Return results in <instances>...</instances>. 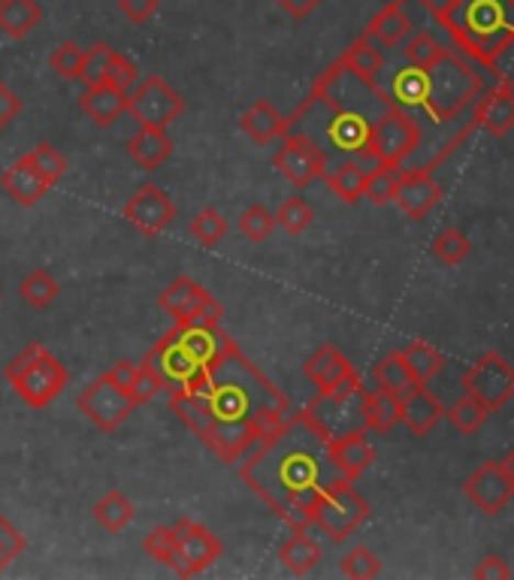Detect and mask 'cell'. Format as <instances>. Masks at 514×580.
Listing matches in <instances>:
<instances>
[{"label": "cell", "instance_id": "obj_30", "mask_svg": "<svg viewBox=\"0 0 514 580\" xmlns=\"http://www.w3.org/2000/svg\"><path fill=\"white\" fill-rule=\"evenodd\" d=\"M279 562H282L288 571H294V575H309V571L319 568L321 547L309 538L306 532H294V535L279 547Z\"/></svg>", "mask_w": 514, "mask_h": 580}, {"label": "cell", "instance_id": "obj_34", "mask_svg": "<svg viewBox=\"0 0 514 580\" xmlns=\"http://www.w3.org/2000/svg\"><path fill=\"white\" fill-rule=\"evenodd\" d=\"M200 293H203L200 285H194L188 276H179L170 288L160 293V309L170 314V317H176V324H179V321H185L188 314L194 312Z\"/></svg>", "mask_w": 514, "mask_h": 580}, {"label": "cell", "instance_id": "obj_14", "mask_svg": "<svg viewBox=\"0 0 514 580\" xmlns=\"http://www.w3.org/2000/svg\"><path fill=\"white\" fill-rule=\"evenodd\" d=\"M469 502L484 514H500L514 499V481L505 475L500 462H481L463 481Z\"/></svg>", "mask_w": 514, "mask_h": 580}, {"label": "cell", "instance_id": "obj_55", "mask_svg": "<svg viewBox=\"0 0 514 580\" xmlns=\"http://www.w3.org/2000/svg\"><path fill=\"white\" fill-rule=\"evenodd\" d=\"M0 547L7 550V556H10V559H15V556L25 554V547H27L25 535L15 529L13 523L3 517V514H0Z\"/></svg>", "mask_w": 514, "mask_h": 580}, {"label": "cell", "instance_id": "obj_9", "mask_svg": "<svg viewBox=\"0 0 514 580\" xmlns=\"http://www.w3.org/2000/svg\"><path fill=\"white\" fill-rule=\"evenodd\" d=\"M76 405H79V411L86 414L88 421L98 426L100 433H115L136 409L131 393L124 387L115 384L110 375H100L98 381H91L79 393Z\"/></svg>", "mask_w": 514, "mask_h": 580}, {"label": "cell", "instance_id": "obj_38", "mask_svg": "<svg viewBox=\"0 0 514 580\" xmlns=\"http://www.w3.org/2000/svg\"><path fill=\"white\" fill-rule=\"evenodd\" d=\"M19 160H22L25 167L34 169L46 185H55V181L67 172V157H64L58 148H52L49 143H40L37 148H31V152L19 157Z\"/></svg>", "mask_w": 514, "mask_h": 580}, {"label": "cell", "instance_id": "obj_58", "mask_svg": "<svg viewBox=\"0 0 514 580\" xmlns=\"http://www.w3.org/2000/svg\"><path fill=\"white\" fill-rule=\"evenodd\" d=\"M276 3H279L291 19L303 22V19H309L312 12L319 10V3H324V0H276Z\"/></svg>", "mask_w": 514, "mask_h": 580}, {"label": "cell", "instance_id": "obj_16", "mask_svg": "<svg viewBox=\"0 0 514 580\" xmlns=\"http://www.w3.org/2000/svg\"><path fill=\"white\" fill-rule=\"evenodd\" d=\"M396 205L403 209V215H409L412 221H421L427 217L436 203L442 200V188L439 181L433 179V169H405L400 172V181H396V193H393Z\"/></svg>", "mask_w": 514, "mask_h": 580}, {"label": "cell", "instance_id": "obj_19", "mask_svg": "<svg viewBox=\"0 0 514 580\" xmlns=\"http://www.w3.org/2000/svg\"><path fill=\"white\" fill-rule=\"evenodd\" d=\"M445 417V405H442L436 393H429L427 384H415L409 393L400 397V421L409 426L412 435H427L436 430Z\"/></svg>", "mask_w": 514, "mask_h": 580}, {"label": "cell", "instance_id": "obj_36", "mask_svg": "<svg viewBox=\"0 0 514 580\" xmlns=\"http://www.w3.org/2000/svg\"><path fill=\"white\" fill-rule=\"evenodd\" d=\"M493 414V411L481 402V399H476L472 393H463V397L457 399L451 405V411H445V417L451 421V426L457 430V433L463 435H472L478 433L484 423H488V417Z\"/></svg>", "mask_w": 514, "mask_h": 580}, {"label": "cell", "instance_id": "obj_4", "mask_svg": "<svg viewBox=\"0 0 514 580\" xmlns=\"http://www.w3.org/2000/svg\"><path fill=\"white\" fill-rule=\"evenodd\" d=\"M312 97H319L336 119H360L367 124H372L388 109L396 107L393 97L388 91H381L376 79H367V76L351 70L343 58L333 60L331 67L315 79Z\"/></svg>", "mask_w": 514, "mask_h": 580}, {"label": "cell", "instance_id": "obj_45", "mask_svg": "<svg viewBox=\"0 0 514 580\" xmlns=\"http://www.w3.org/2000/svg\"><path fill=\"white\" fill-rule=\"evenodd\" d=\"M339 568H343L345 578L351 580H372L381 575L379 556L372 554L369 547H355V550H348V554L343 556Z\"/></svg>", "mask_w": 514, "mask_h": 580}, {"label": "cell", "instance_id": "obj_33", "mask_svg": "<svg viewBox=\"0 0 514 580\" xmlns=\"http://www.w3.org/2000/svg\"><path fill=\"white\" fill-rule=\"evenodd\" d=\"M372 375H376V384H379L381 390L393 393V397H403V393H409V390L415 387V378L409 372V366H405L400 350H391L388 357H381V360L376 362Z\"/></svg>", "mask_w": 514, "mask_h": 580}, {"label": "cell", "instance_id": "obj_1", "mask_svg": "<svg viewBox=\"0 0 514 580\" xmlns=\"http://www.w3.org/2000/svg\"><path fill=\"white\" fill-rule=\"evenodd\" d=\"M206 372L209 390L203 397L170 387V409L221 462H239L288 417V399L231 336L206 362Z\"/></svg>", "mask_w": 514, "mask_h": 580}, {"label": "cell", "instance_id": "obj_39", "mask_svg": "<svg viewBox=\"0 0 514 580\" xmlns=\"http://www.w3.org/2000/svg\"><path fill=\"white\" fill-rule=\"evenodd\" d=\"M469 248H472V242H469V236H466L463 230L457 227L439 230V233L433 236V245H429V252H433V257H436L442 266L463 264Z\"/></svg>", "mask_w": 514, "mask_h": 580}, {"label": "cell", "instance_id": "obj_53", "mask_svg": "<svg viewBox=\"0 0 514 580\" xmlns=\"http://www.w3.org/2000/svg\"><path fill=\"white\" fill-rule=\"evenodd\" d=\"M396 7L405 12L412 22V31H427V22H436V7L433 0H396Z\"/></svg>", "mask_w": 514, "mask_h": 580}, {"label": "cell", "instance_id": "obj_61", "mask_svg": "<svg viewBox=\"0 0 514 580\" xmlns=\"http://www.w3.org/2000/svg\"><path fill=\"white\" fill-rule=\"evenodd\" d=\"M500 466H502V469H505V475H509V478H512V481H514V447H512V450H509V454H505V457H502Z\"/></svg>", "mask_w": 514, "mask_h": 580}, {"label": "cell", "instance_id": "obj_10", "mask_svg": "<svg viewBox=\"0 0 514 580\" xmlns=\"http://www.w3.org/2000/svg\"><path fill=\"white\" fill-rule=\"evenodd\" d=\"M463 390L481 399L490 411L502 409L514 399V366L496 350H488L466 369Z\"/></svg>", "mask_w": 514, "mask_h": 580}, {"label": "cell", "instance_id": "obj_41", "mask_svg": "<svg viewBox=\"0 0 514 580\" xmlns=\"http://www.w3.org/2000/svg\"><path fill=\"white\" fill-rule=\"evenodd\" d=\"M424 94H427V76L417 67H405L393 76V88L391 97L396 107H421L424 103Z\"/></svg>", "mask_w": 514, "mask_h": 580}, {"label": "cell", "instance_id": "obj_63", "mask_svg": "<svg viewBox=\"0 0 514 580\" xmlns=\"http://www.w3.org/2000/svg\"><path fill=\"white\" fill-rule=\"evenodd\" d=\"M512 82H514V79H512Z\"/></svg>", "mask_w": 514, "mask_h": 580}, {"label": "cell", "instance_id": "obj_25", "mask_svg": "<svg viewBox=\"0 0 514 580\" xmlns=\"http://www.w3.org/2000/svg\"><path fill=\"white\" fill-rule=\"evenodd\" d=\"M360 411H364V426L376 433H391L400 423V397L388 390H364L360 397Z\"/></svg>", "mask_w": 514, "mask_h": 580}, {"label": "cell", "instance_id": "obj_23", "mask_svg": "<svg viewBox=\"0 0 514 580\" xmlns=\"http://www.w3.org/2000/svg\"><path fill=\"white\" fill-rule=\"evenodd\" d=\"M127 155L134 157L139 169H158L167 157L172 155V140L167 127H139V131L127 140Z\"/></svg>", "mask_w": 514, "mask_h": 580}, {"label": "cell", "instance_id": "obj_28", "mask_svg": "<svg viewBox=\"0 0 514 580\" xmlns=\"http://www.w3.org/2000/svg\"><path fill=\"white\" fill-rule=\"evenodd\" d=\"M43 22L37 0H0V31L10 40H25Z\"/></svg>", "mask_w": 514, "mask_h": 580}, {"label": "cell", "instance_id": "obj_59", "mask_svg": "<svg viewBox=\"0 0 514 580\" xmlns=\"http://www.w3.org/2000/svg\"><path fill=\"white\" fill-rule=\"evenodd\" d=\"M107 375H110L115 384L124 387V390L131 393V384H134V378H136V366L131 360H122V362H115Z\"/></svg>", "mask_w": 514, "mask_h": 580}, {"label": "cell", "instance_id": "obj_6", "mask_svg": "<svg viewBox=\"0 0 514 580\" xmlns=\"http://www.w3.org/2000/svg\"><path fill=\"white\" fill-rule=\"evenodd\" d=\"M421 145V124L403 107H391L369 124L367 143L357 152L360 160H372L376 167H400L405 157Z\"/></svg>", "mask_w": 514, "mask_h": 580}, {"label": "cell", "instance_id": "obj_15", "mask_svg": "<svg viewBox=\"0 0 514 580\" xmlns=\"http://www.w3.org/2000/svg\"><path fill=\"white\" fill-rule=\"evenodd\" d=\"M176 203L158 185H143L139 191L124 203V217L134 224L143 236H158L176 221Z\"/></svg>", "mask_w": 514, "mask_h": 580}, {"label": "cell", "instance_id": "obj_40", "mask_svg": "<svg viewBox=\"0 0 514 580\" xmlns=\"http://www.w3.org/2000/svg\"><path fill=\"white\" fill-rule=\"evenodd\" d=\"M58 281L46 272V269H34L31 276L22 278V285H19V297L27 302V305H34V309H49L52 302L58 300Z\"/></svg>", "mask_w": 514, "mask_h": 580}, {"label": "cell", "instance_id": "obj_13", "mask_svg": "<svg viewBox=\"0 0 514 580\" xmlns=\"http://www.w3.org/2000/svg\"><path fill=\"white\" fill-rule=\"evenodd\" d=\"M272 164L291 185L306 188L327 172V152L306 136H284V145L276 152Z\"/></svg>", "mask_w": 514, "mask_h": 580}, {"label": "cell", "instance_id": "obj_47", "mask_svg": "<svg viewBox=\"0 0 514 580\" xmlns=\"http://www.w3.org/2000/svg\"><path fill=\"white\" fill-rule=\"evenodd\" d=\"M110 60H112L110 43H94V46L86 52V60H82V72H79V79H82L86 85H100L103 79H107Z\"/></svg>", "mask_w": 514, "mask_h": 580}, {"label": "cell", "instance_id": "obj_62", "mask_svg": "<svg viewBox=\"0 0 514 580\" xmlns=\"http://www.w3.org/2000/svg\"><path fill=\"white\" fill-rule=\"evenodd\" d=\"M10 562H13V559H10V556H7V550L0 547V571H3V568L10 566Z\"/></svg>", "mask_w": 514, "mask_h": 580}, {"label": "cell", "instance_id": "obj_31", "mask_svg": "<svg viewBox=\"0 0 514 580\" xmlns=\"http://www.w3.org/2000/svg\"><path fill=\"white\" fill-rule=\"evenodd\" d=\"M136 517V507L134 502L127 499L124 493H119V490H110V493L100 499L98 505H94V520H98L100 526L107 532H124L131 523H134Z\"/></svg>", "mask_w": 514, "mask_h": 580}, {"label": "cell", "instance_id": "obj_48", "mask_svg": "<svg viewBox=\"0 0 514 580\" xmlns=\"http://www.w3.org/2000/svg\"><path fill=\"white\" fill-rule=\"evenodd\" d=\"M82 60H86V52L76 46V43H62L49 55V67L64 79H79L82 72Z\"/></svg>", "mask_w": 514, "mask_h": 580}, {"label": "cell", "instance_id": "obj_60", "mask_svg": "<svg viewBox=\"0 0 514 580\" xmlns=\"http://www.w3.org/2000/svg\"><path fill=\"white\" fill-rule=\"evenodd\" d=\"M40 350H43V345H40V342H31V345H27V348L22 350L19 357H15V360L10 362V366H7V378H13L15 372H22V369H25L27 362H31V360H34V357H37Z\"/></svg>", "mask_w": 514, "mask_h": 580}, {"label": "cell", "instance_id": "obj_42", "mask_svg": "<svg viewBox=\"0 0 514 580\" xmlns=\"http://www.w3.org/2000/svg\"><path fill=\"white\" fill-rule=\"evenodd\" d=\"M396 181H400V167H372L367 172V188H364V197H367L372 205H384L391 203L393 193H396Z\"/></svg>", "mask_w": 514, "mask_h": 580}, {"label": "cell", "instance_id": "obj_3", "mask_svg": "<svg viewBox=\"0 0 514 580\" xmlns=\"http://www.w3.org/2000/svg\"><path fill=\"white\" fill-rule=\"evenodd\" d=\"M436 24L469 64L496 70L514 46V0H448L436 7Z\"/></svg>", "mask_w": 514, "mask_h": 580}, {"label": "cell", "instance_id": "obj_11", "mask_svg": "<svg viewBox=\"0 0 514 580\" xmlns=\"http://www.w3.org/2000/svg\"><path fill=\"white\" fill-rule=\"evenodd\" d=\"M10 384L15 387V393L31 409H46L52 399L62 397L64 387L70 384V375L62 366V360H55L49 350L43 348L22 372H15L10 378Z\"/></svg>", "mask_w": 514, "mask_h": 580}, {"label": "cell", "instance_id": "obj_37", "mask_svg": "<svg viewBox=\"0 0 514 580\" xmlns=\"http://www.w3.org/2000/svg\"><path fill=\"white\" fill-rule=\"evenodd\" d=\"M445 48L448 46L439 43V36L433 34V31H412V34L405 36L403 55L409 60V67L427 70L429 64H436L445 55Z\"/></svg>", "mask_w": 514, "mask_h": 580}, {"label": "cell", "instance_id": "obj_21", "mask_svg": "<svg viewBox=\"0 0 514 580\" xmlns=\"http://www.w3.org/2000/svg\"><path fill=\"white\" fill-rule=\"evenodd\" d=\"M79 107L98 127H110L127 112V94L110 82L86 85V91L79 94Z\"/></svg>", "mask_w": 514, "mask_h": 580}, {"label": "cell", "instance_id": "obj_20", "mask_svg": "<svg viewBox=\"0 0 514 580\" xmlns=\"http://www.w3.org/2000/svg\"><path fill=\"white\" fill-rule=\"evenodd\" d=\"M327 450H331L333 466H336L339 475L348 478V481H357V478L372 466V459H376V450H372V445L367 442L364 430L336 435V438H331Z\"/></svg>", "mask_w": 514, "mask_h": 580}, {"label": "cell", "instance_id": "obj_29", "mask_svg": "<svg viewBox=\"0 0 514 580\" xmlns=\"http://www.w3.org/2000/svg\"><path fill=\"white\" fill-rule=\"evenodd\" d=\"M367 172L369 169L360 164V160H343L339 167L324 172V179L331 185V191L343 200V203H357L364 197V188H367Z\"/></svg>", "mask_w": 514, "mask_h": 580}, {"label": "cell", "instance_id": "obj_22", "mask_svg": "<svg viewBox=\"0 0 514 580\" xmlns=\"http://www.w3.org/2000/svg\"><path fill=\"white\" fill-rule=\"evenodd\" d=\"M303 372H306V378L312 384L319 387V393H327V390H333L336 384H343L345 378L357 375V369L336 350V345H321L306 360Z\"/></svg>", "mask_w": 514, "mask_h": 580}, {"label": "cell", "instance_id": "obj_54", "mask_svg": "<svg viewBox=\"0 0 514 580\" xmlns=\"http://www.w3.org/2000/svg\"><path fill=\"white\" fill-rule=\"evenodd\" d=\"M119 10L134 24H146L160 10V0H119Z\"/></svg>", "mask_w": 514, "mask_h": 580}, {"label": "cell", "instance_id": "obj_50", "mask_svg": "<svg viewBox=\"0 0 514 580\" xmlns=\"http://www.w3.org/2000/svg\"><path fill=\"white\" fill-rule=\"evenodd\" d=\"M176 532L172 526H155V529L148 532L146 538H143V550H146L152 559H158L160 566H167L176 554Z\"/></svg>", "mask_w": 514, "mask_h": 580}, {"label": "cell", "instance_id": "obj_32", "mask_svg": "<svg viewBox=\"0 0 514 580\" xmlns=\"http://www.w3.org/2000/svg\"><path fill=\"white\" fill-rule=\"evenodd\" d=\"M400 354H403V360L409 366L412 378H415V384H427V381H433L445 369V357L433 345H427V342H409Z\"/></svg>", "mask_w": 514, "mask_h": 580}, {"label": "cell", "instance_id": "obj_52", "mask_svg": "<svg viewBox=\"0 0 514 580\" xmlns=\"http://www.w3.org/2000/svg\"><path fill=\"white\" fill-rule=\"evenodd\" d=\"M160 390H167L164 381H160V375L155 372L148 362L136 366V378H134V384H131V399H134L136 405H143V402H148L152 397H158Z\"/></svg>", "mask_w": 514, "mask_h": 580}, {"label": "cell", "instance_id": "obj_8", "mask_svg": "<svg viewBox=\"0 0 514 580\" xmlns=\"http://www.w3.org/2000/svg\"><path fill=\"white\" fill-rule=\"evenodd\" d=\"M127 112L139 127H170L185 112V100L160 76H146L127 91Z\"/></svg>", "mask_w": 514, "mask_h": 580}, {"label": "cell", "instance_id": "obj_12", "mask_svg": "<svg viewBox=\"0 0 514 580\" xmlns=\"http://www.w3.org/2000/svg\"><path fill=\"white\" fill-rule=\"evenodd\" d=\"M176 554L167 566L179 575V578H194L200 571H206L215 559H221V542L212 535V532L203 526V523H194V520L182 517L176 526Z\"/></svg>", "mask_w": 514, "mask_h": 580}, {"label": "cell", "instance_id": "obj_24", "mask_svg": "<svg viewBox=\"0 0 514 580\" xmlns=\"http://www.w3.org/2000/svg\"><path fill=\"white\" fill-rule=\"evenodd\" d=\"M0 185H3V191L10 193L19 205H37L52 188V185H46V181L40 179L34 169L25 167L22 160H15L13 167L3 169Z\"/></svg>", "mask_w": 514, "mask_h": 580}, {"label": "cell", "instance_id": "obj_35", "mask_svg": "<svg viewBox=\"0 0 514 580\" xmlns=\"http://www.w3.org/2000/svg\"><path fill=\"white\" fill-rule=\"evenodd\" d=\"M339 58H343L351 70H357L360 76H367V79H376L381 72V67H384V52H381L379 43L369 40L367 34L357 36L355 43L345 48Z\"/></svg>", "mask_w": 514, "mask_h": 580}, {"label": "cell", "instance_id": "obj_18", "mask_svg": "<svg viewBox=\"0 0 514 580\" xmlns=\"http://www.w3.org/2000/svg\"><path fill=\"white\" fill-rule=\"evenodd\" d=\"M155 372L160 375V381H164V387L170 390V387H179L188 378V375L194 372L200 362H194L191 357H188V350L179 345V333H176V326H172L167 336L160 338L155 348L148 350L146 360Z\"/></svg>", "mask_w": 514, "mask_h": 580}, {"label": "cell", "instance_id": "obj_51", "mask_svg": "<svg viewBox=\"0 0 514 580\" xmlns=\"http://www.w3.org/2000/svg\"><path fill=\"white\" fill-rule=\"evenodd\" d=\"M103 82H110L112 88H119V91H131L136 82H139V70H136V64L131 58H124L119 52H112L110 60V70H107V79Z\"/></svg>", "mask_w": 514, "mask_h": 580}, {"label": "cell", "instance_id": "obj_27", "mask_svg": "<svg viewBox=\"0 0 514 580\" xmlns=\"http://www.w3.org/2000/svg\"><path fill=\"white\" fill-rule=\"evenodd\" d=\"M239 127H243L245 136H252L257 145H267L272 140H279L284 136V127H288V121L279 115V109L270 107L267 100H257L255 107L245 112L243 119H239Z\"/></svg>", "mask_w": 514, "mask_h": 580}, {"label": "cell", "instance_id": "obj_49", "mask_svg": "<svg viewBox=\"0 0 514 580\" xmlns=\"http://www.w3.org/2000/svg\"><path fill=\"white\" fill-rule=\"evenodd\" d=\"M221 317H224V305L209 290H203L200 300H197V309L185 321H179V326H206V330H212V326H221Z\"/></svg>", "mask_w": 514, "mask_h": 580}, {"label": "cell", "instance_id": "obj_2", "mask_svg": "<svg viewBox=\"0 0 514 580\" xmlns=\"http://www.w3.org/2000/svg\"><path fill=\"white\" fill-rule=\"evenodd\" d=\"M331 435L306 411L288 414L239 462V478L294 532L312 526L319 495L343 475L331 459Z\"/></svg>", "mask_w": 514, "mask_h": 580}, {"label": "cell", "instance_id": "obj_5", "mask_svg": "<svg viewBox=\"0 0 514 580\" xmlns=\"http://www.w3.org/2000/svg\"><path fill=\"white\" fill-rule=\"evenodd\" d=\"M424 76H427V94L421 109L433 121L457 119L469 103H476L484 88L476 67L451 48H445V55L436 64H429Z\"/></svg>", "mask_w": 514, "mask_h": 580}, {"label": "cell", "instance_id": "obj_7", "mask_svg": "<svg viewBox=\"0 0 514 580\" xmlns=\"http://www.w3.org/2000/svg\"><path fill=\"white\" fill-rule=\"evenodd\" d=\"M369 511L372 507L364 495L357 493L355 481L339 478L319 495V502L312 507V526L331 535L333 542H345L369 517Z\"/></svg>", "mask_w": 514, "mask_h": 580}, {"label": "cell", "instance_id": "obj_46", "mask_svg": "<svg viewBox=\"0 0 514 580\" xmlns=\"http://www.w3.org/2000/svg\"><path fill=\"white\" fill-rule=\"evenodd\" d=\"M276 230V215L264 205H248L239 215V233L252 242H267Z\"/></svg>", "mask_w": 514, "mask_h": 580}, {"label": "cell", "instance_id": "obj_57", "mask_svg": "<svg viewBox=\"0 0 514 580\" xmlns=\"http://www.w3.org/2000/svg\"><path fill=\"white\" fill-rule=\"evenodd\" d=\"M19 112H22V100L15 97V91H10L7 85L0 82V131H3Z\"/></svg>", "mask_w": 514, "mask_h": 580}, {"label": "cell", "instance_id": "obj_56", "mask_svg": "<svg viewBox=\"0 0 514 580\" xmlns=\"http://www.w3.org/2000/svg\"><path fill=\"white\" fill-rule=\"evenodd\" d=\"M478 580H500V578H512V568L505 566V559L500 556H484L476 568Z\"/></svg>", "mask_w": 514, "mask_h": 580}, {"label": "cell", "instance_id": "obj_44", "mask_svg": "<svg viewBox=\"0 0 514 580\" xmlns=\"http://www.w3.org/2000/svg\"><path fill=\"white\" fill-rule=\"evenodd\" d=\"M312 221H315V212H312V205H309L303 197H291V200H284L282 209L276 212V227L288 230L291 236H300V233H303Z\"/></svg>", "mask_w": 514, "mask_h": 580}, {"label": "cell", "instance_id": "obj_26", "mask_svg": "<svg viewBox=\"0 0 514 580\" xmlns=\"http://www.w3.org/2000/svg\"><path fill=\"white\" fill-rule=\"evenodd\" d=\"M364 34L369 40H376L381 48H393L405 43V36L412 34V22L405 19V12L396 7V0H391L384 10H379L372 15V22L367 24V31Z\"/></svg>", "mask_w": 514, "mask_h": 580}, {"label": "cell", "instance_id": "obj_17", "mask_svg": "<svg viewBox=\"0 0 514 580\" xmlns=\"http://www.w3.org/2000/svg\"><path fill=\"white\" fill-rule=\"evenodd\" d=\"M472 119L488 127L490 136H509L514 131V82L512 79H500L490 88L488 94L476 103Z\"/></svg>", "mask_w": 514, "mask_h": 580}, {"label": "cell", "instance_id": "obj_43", "mask_svg": "<svg viewBox=\"0 0 514 580\" xmlns=\"http://www.w3.org/2000/svg\"><path fill=\"white\" fill-rule=\"evenodd\" d=\"M227 217L221 215L219 209H200L194 217H191V236H194L200 245H206V248H212V245H219L224 236H227Z\"/></svg>", "mask_w": 514, "mask_h": 580}]
</instances>
